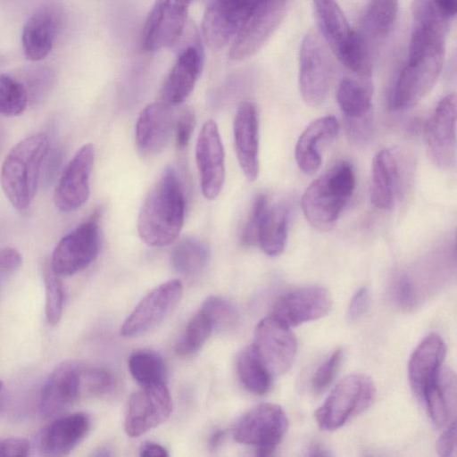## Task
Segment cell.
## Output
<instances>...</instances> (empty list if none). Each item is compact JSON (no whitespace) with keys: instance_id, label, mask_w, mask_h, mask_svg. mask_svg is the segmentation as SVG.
I'll list each match as a JSON object with an SVG mask.
<instances>
[{"instance_id":"20","label":"cell","mask_w":457,"mask_h":457,"mask_svg":"<svg viewBox=\"0 0 457 457\" xmlns=\"http://www.w3.org/2000/svg\"><path fill=\"white\" fill-rule=\"evenodd\" d=\"M234 144L238 163L245 178L254 181L259 174V123L254 104L245 101L234 119Z\"/></svg>"},{"instance_id":"35","label":"cell","mask_w":457,"mask_h":457,"mask_svg":"<svg viewBox=\"0 0 457 457\" xmlns=\"http://www.w3.org/2000/svg\"><path fill=\"white\" fill-rule=\"evenodd\" d=\"M213 329L212 320L200 309L186 326L175 346L176 353L182 356L195 353L202 348Z\"/></svg>"},{"instance_id":"42","label":"cell","mask_w":457,"mask_h":457,"mask_svg":"<svg viewBox=\"0 0 457 457\" xmlns=\"http://www.w3.org/2000/svg\"><path fill=\"white\" fill-rule=\"evenodd\" d=\"M344 357L342 349H337L317 369L312 378L313 392L319 394L324 391L334 380Z\"/></svg>"},{"instance_id":"53","label":"cell","mask_w":457,"mask_h":457,"mask_svg":"<svg viewBox=\"0 0 457 457\" xmlns=\"http://www.w3.org/2000/svg\"><path fill=\"white\" fill-rule=\"evenodd\" d=\"M223 436L224 432L222 430H217L214 432L210 437V446L212 448H216L222 441Z\"/></svg>"},{"instance_id":"40","label":"cell","mask_w":457,"mask_h":457,"mask_svg":"<svg viewBox=\"0 0 457 457\" xmlns=\"http://www.w3.org/2000/svg\"><path fill=\"white\" fill-rule=\"evenodd\" d=\"M54 82V75L49 69L36 68L25 76L23 84L29 102L37 104L41 102L50 91Z\"/></svg>"},{"instance_id":"50","label":"cell","mask_w":457,"mask_h":457,"mask_svg":"<svg viewBox=\"0 0 457 457\" xmlns=\"http://www.w3.org/2000/svg\"><path fill=\"white\" fill-rule=\"evenodd\" d=\"M436 450L440 456L451 457L456 453V424L448 425L437 440Z\"/></svg>"},{"instance_id":"22","label":"cell","mask_w":457,"mask_h":457,"mask_svg":"<svg viewBox=\"0 0 457 457\" xmlns=\"http://www.w3.org/2000/svg\"><path fill=\"white\" fill-rule=\"evenodd\" d=\"M403 172L398 157L387 148L376 154L371 166L370 198L379 210H390L402 195Z\"/></svg>"},{"instance_id":"52","label":"cell","mask_w":457,"mask_h":457,"mask_svg":"<svg viewBox=\"0 0 457 457\" xmlns=\"http://www.w3.org/2000/svg\"><path fill=\"white\" fill-rule=\"evenodd\" d=\"M442 9L452 18L456 14L457 1L456 0H436Z\"/></svg>"},{"instance_id":"45","label":"cell","mask_w":457,"mask_h":457,"mask_svg":"<svg viewBox=\"0 0 457 457\" xmlns=\"http://www.w3.org/2000/svg\"><path fill=\"white\" fill-rule=\"evenodd\" d=\"M195 124V116L192 110L184 109L179 115L175 126V141L179 148L182 149L188 144Z\"/></svg>"},{"instance_id":"23","label":"cell","mask_w":457,"mask_h":457,"mask_svg":"<svg viewBox=\"0 0 457 457\" xmlns=\"http://www.w3.org/2000/svg\"><path fill=\"white\" fill-rule=\"evenodd\" d=\"M203 66L201 50L188 46L179 54L161 89V102L172 107L192 93Z\"/></svg>"},{"instance_id":"29","label":"cell","mask_w":457,"mask_h":457,"mask_svg":"<svg viewBox=\"0 0 457 457\" xmlns=\"http://www.w3.org/2000/svg\"><path fill=\"white\" fill-rule=\"evenodd\" d=\"M288 208L278 204L268 207L258 232L257 244L270 257L279 255L285 249L287 238Z\"/></svg>"},{"instance_id":"32","label":"cell","mask_w":457,"mask_h":457,"mask_svg":"<svg viewBox=\"0 0 457 457\" xmlns=\"http://www.w3.org/2000/svg\"><path fill=\"white\" fill-rule=\"evenodd\" d=\"M398 12V0H370L362 18V30L365 37L380 40L393 29Z\"/></svg>"},{"instance_id":"41","label":"cell","mask_w":457,"mask_h":457,"mask_svg":"<svg viewBox=\"0 0 457 457\" xmlns=\"http://www.w3.org/2000/svg\"><path fill=\"white\" fill-rule=\"evenodd\" d=\"M201 309L208 314L214 328H226L236 320L234 308L223 298L211 296L203 303Z\"/></svg>"},{"instance_id":"25","label":"cell","mask_w":457,"mask_h":457,"mask_svg":"<svg viewBox=\"0 0 457 457\" xmlns=\"http://www.w3.org/2000/svg\"><path fill=\"white\" fill-rule=\"evenodd\" d=\"M61 25L59 12L45 6L33 13L25 23L21 43L24 54L31 62L46 58L54 46Z\"/></svg>"},{"instance_id":"46","label":"cell","mask_w":457,"mask_h":457,"mask_svg":"<svg viewBox=\"0 0 457 457\" xmlns=\"http://www.w3.org/2000/svg\"><path fill=\"white\" fill-rule=\"evenodd\" d=\"M393 293L396 303L403 308H411L415 303V291L412 280L407 275H401L395 281Z\"/></svg>"},{"instance_id":"26","label":"cell","mask_w":457,"mask_h":457,"mask_svg":"<svg viewBox=\"0 0 457 457\" xmlns=\"http://www.w3.org/2000/svg\"><path fill=\"white\" fill-rule=\"evenodd\" d=\"M445 352V344L437 334L427 336L413 351L409 361L408 374L411 388L420 397L441 370Z\"/></svg>"},{"instance_id":"11","label":"cell","mask_w":457,"mask_h":457,"mask_svg":"<svg viewBox=\"0 0 457 457\" xmlns=\"http://www.w3.org/2000/svg\"><path fill=\"white\" fill-rule=\"evenodd\" d=\"M252 345L273 377L290 369L297 349L290 328L271 315L258 323Z\"/></svg>"},{"instance_id":"39","label":"cell","mask_w":457,"mask_h":457,"mask_svg":"<svg viewBox=\"0 0 457 457\" xmlns=\"http://www.w3.org/2000/svg\"><path fill=\"white\" fill-rule=\"evenodd\" d=\"M268 207L266 195H257L241 230L240 240L244 245L250 246L257 244L260 225Z\"/></svg>"},{"instance_id":"36","label":"cell","mask_w":457,"mask_h":457,"mask_svg":"<svg viewBox=\"0 0 457 457\" xmlns=\"http://www.w3.org/2000/svg\"><path fill=\"white\" fill-rule=\"evenodd\" d=\"M29 104L27 91L21 81L0 72V114L21 115Z\"/></svg>"},{"instance_id":"28","label":"cell","mask_w":457,"mask_h":457,"mask_svg":"<svg viewBox=\"0 0 457 457\" xmlns=\"http://www.w3.org/2000/svg\"><path fill=\"white\" fill-rule=\"evenodd\" d=\"M313 4L321 33L339 58L349 45L354 30L336 0H313Z\"/></svg>"},{"instance_id":"54","label":"cell","mask_w":457,"mask_h":457,"mask_svg":"<svg viewBox=\"0 0 457 457\" xmlns=\"http://www.w3.org/2000/svg\"><path fill=\"white\" fill-rule=\"evenodd\" d=\"M6 403V389L4 384L0 380V415L3 413Z\"/></svg>"},{"instance_id":"34","label":"cell","mask_w":457,"mask_h":457,"mask_svg":"<svg viewBox=\"0 0 457 457\" xmlns=\"http://www.w3.org/2000/svg\"><path fill=\"white\" fill-rule=\"evenodd\" d=\"M131 376L141 386L166 383V367L155 352L140 350L132 353L129 359Z\"/></svg>"},{"instance_id":"33","label":"cell","mask_w":457,"mask_h":457,"mask_svg":"<svg viewBox=\"0 0 457 457\" xmlns=\"http://www.w3.org/2000/svg\"><path fill=\"white\" fill-rule=\"evenodd\" d=\"M209 260L207 247L198 239L187 237L173 248L170 263L173 269L185 276H194L201 272Z\"/></svg>"},{"instance_id":"37","label":"cell","mask_w":457,"mask_h":457,"mask_svg":"<svg viewBox=\"0 0 457 457\" xmlns=\"http://www.w3.org/2000/svg\"><path fill=\"white\" fill-rule=\"evenodd\" d=\"M43 276L46 290V317L49 324L56 325L61 320L63 309L62 282L49 263L45 266Z\"/></svg>"},{"instance_id":"15","label":"cell","mask_w":457,"mask_h":457,"mask_svg":"<svg viewBox=\"0 0 457 457\" xmlns=\"http://www.w3.org/2000/svg\"><path fill=\"white\" fill-rule=\"evenodd\" d=\"M181 295L182 285L179 280L158 286L140 301L124 321L121 335L136 337L154 328L173 311Z\"/></svg>"},{"instance_id":"2","label":"cell","mask_w":457,"mask_h":457,"mask_svg":"<svg viewBox=\"0 0 457 457\" xmlns=\"http://www.w3.org/2000/svg\"><path fill=\"white\" fill-rule=\"evenodd\" d=\"M355 187L353 167L340 162L315 179L303 194L301 206L309 224L320 231L332 229Z\"/></svg>"},{"instance_id":"7","label":"cell","mask_w":457,"mask_h":457,"mask_svg":"<svg viewBox=\"0 0 457 457\" xmlns=\"http://www.w3.org/2000/svg\"><path fill=\"white\" fill-rule=\"evenodd\" d=\"M288 427L284 410L274 403H261L248 411L235 426L233 436L240 444L253 445L258 454L270 455L283 439Z\"/></svg>"},{"instance_id":"12","label":"cell","mask_w":457,"mask_h":457,"mask_svg":"<svg viewBox=\"0 0 457 457\" xmlns=\"http://www.w3.org/2000/svg\"><path fill=\"white\" fill-rule=\"evenodd\" d=\"M192 0H155L143 27L142 46L156 51L174 45L185 28Z\"/></svg>"},{"instance_id":"5","label":"cell","mask_w":457,"mask_h":457,"mask_svg":"<svg viewBox=\"0 0 457 457\" xmlns=\"http://www.w3.org/2000/svg\"><path fill=\"white\" fill-rule=\"evenodd\" d=\"M375 386L366 375L353 373L341 379L316 411L320 428L332 431L365 411L375 398Z\"/></svg>"},{"instance_id":"55","label":"cell","mask_w":457,"mask_h":457,"mask_svg":"<svg viewBox=\"0 0 457 457\" xmlns=\"http://www.w3.org/2000/svg\"><path fill=\"white\" fill-rule=\"evenodd\" d=\"M311 453L310 455H327V453L324 452L325 450L322 449L320 445H312L310 449Z\"/></svg>"},{"instance_id":"38","label":"cell","mask_w":457,"mask_h":457,"mask_svg":"<svg viewBox=\"0 0 457 457\" xmlns=\"http://www.w3.org/2000/svg\"><path fill=\"white\" fill-rule=\"evenodd\" d=\"M83 395L101 396L110 393L115 385L112 374L98 367H81Z\"/></svg>"},{"instance_id":"44","label":"cell","mask_w":457,"mask_h":457,"mask_svg":"<svg viewBox=\"0 0 457 457\" xmlns=\"http://www.w3.org/2000/svg\"><path fill=\"white\" fill-rule=\"evenodd\" d=\"M22 257L12 247L0 248V294L8 279L19 270Z\"/></svg>"},{"instance_id":"14","label":"cell","mask_w":457,"mask_h":457,"mask_svg":"<svg viewBox=\"0 0 457 457\" xmlns=\"http://www.w3.org/2000/svg\"><path fill=\"white\" fill-rule=\"evenodd\" d=\"M332 305V296L327 288L303 287L281 295L270 315L290 328L324 317Z\"/></svg>"},{"instance_id":"31","label":"cell","mask_w":457,"mask_h":457,"mask_svg":"<svg viewBox=\"0 0 457 457\" xmlns=\"http://www.w3.org/2000/svg\"><path fill=\"white\" fill-rule=\"evenodd\" d=\"M237 370L242 385L249 392L263 395L270 391L273 376L252 345L240 353L237 358Z\"/></svg>"},{"instance_id":"9","label":"cell","mask_w":457,"mask_h":457,"mask_svg":"<svg viewBox=\"0 0 457 457\" xmlns=\"http://www.w3.org/2000/svg\"><path fill=\"white\" fill-rule=\"evenodd\" d=\"M98 220L96 211L56 245L49 264L57 275H73L95 260L100 248Z\"/></svg>"},{"instance_id":"6","label":"cell","mask_w":457,"mask_h":457,"mask_svg":"<svg viewBox=\"0 0 457 457\" xmlns=\"http://www.w3.org/2000/svg\"><path fill=\"white\" fill-rule=\"evenodd\" d=\"M270 1L287 3V0H212L202 21L206 45L220 50L232 43L252 15Z\"/></svg>"},{"instance_id":"51","label":"cell","mask_w":457,"mask_h":457,"mask_svg":"<svg viewBox=\"0 0 457 457\" xmlns=\"http://www.w3.org/2000/svg\"><path fill=\"white\" fill-rule=\"evenodd\" d=\"M139 455L143 457H167L169 453L163 446L148 442L142 445Z\"/></svg>"},{"instance_id":"48","label":"cell","mask_w":457,"mask_h":457,"mask_svg":"<svg viewBox=\"0 0 457 457\" xmlns=\"http://www.w3.org/2000/svg\"><path fill=\"white\" fill-rule=\"evenodd\" d=\"M370 295L367 287L360 288L352 297L348 306L347 316L350 320H356L363 316L369 309Z\"/></svg>"},{"instance_id":"10","label":"cell","mask_w":457,"mask_h":457,"mask_svg":"<svg viewBox=\"0 0 457 457\" xmlns=\"http://www.w3.org/2000/svg\"><path fill=\"white\" fill-rule=\"evenodd\" d=\"M456 96L442 98L425 122L423 138L426 152L435 166L448 170L456 158Z\"/></svg>"},{"instance_id":"49","label":"cell","mask_w":457,"mask_h":457,"mask_svg":"<svg viewBox=\"0 0 457 457\" xmlns=\"http://www.w3.org/2000/svg\"><path fill=\"white\" fill-rule=\"evenodd\" d=\"M29 443L25 438H0V456H27L29 453Z\"/></svg>"},{"instance_id":"4","label":"cell","mask_w":457,"mask_h":457,"mask_svg":"<svg viewBox=\"0 0 457 457\" xmlns=\"http://www.w3.org/2000/svg\"><path fill=\"white\" fill-rule=\"evenodd\" d=\"M445 44L409 45L408 60L400 71L390 96L394 110L418 104L436 83L444 63Z\"/></svg>"},{"instance_id":"30","label":"cell","mask_w":457,"mask_h":457,"mask_svg":"<svg viewBox=\"0 0 457 457\" xmlns=\"http://www.w3.org/2000/svg\"><path fill=\"white\" fill-rule=\"evenodd\" d=\"M370 82L345 78L341 80L337 100L345 119L361 118L371 113Z\"/></svg>"},{"instance_id":"19","label":"cell","mask_w":457,"mask_h":457,"mask_svg":"<svg viewBox=\"0 0 457 457\" xmlns=\"http://www.w3.org/2000/svg\"><path fill=\"white\" fill-rule=\"evenodd\" d=\"M89 428L90 420L86 413L60 415L39 432L37 449L47 456L66 455L83 440Z\"/></svg>"},{"instance_id":"27","label":"cell","mask_w":457,"mask_h":457,"mask_svg":"<svg viewBox=\"0 0 457 457\" xmlns=\"http://www.w3.org/2000/svg\"><path fill=\"white\" fill-rule=\"evenodd\" d=\"M432 420L439 427H447L456 418V377L450 369H441L436 378L422 391Z\"/></svg>"},{"instance_id":"17","label":"cell","mask_w":457,"mask_h":457,"mask_svg":"<svg viewBox=\"0 0 457 457\" xmlns=\"http://www.w3.org/2000/svg\"><path fill=\"white\" fill-rule=\"evenodd\" d=\"M81 364L65 361L58 365L46 380L39 399L43 416H60L82 395Z\"/></svg>"},{"instance_id":"18","label":"cell","mask_w":457,"mask_h":457,"mask_svg":"<svg viewBox=\"0 0 457 457\" xmlns=\"http://www.w3.org/2000/svg\"><path fill=\"white\" fill-rule=\"evenodd\" d=\"M95 159L91 143L83 145L65 168L54 191V204L64 212L83 205L89 195V178Z\"/></svg>"},{"instance_id":"8","label":"cell","mask_w":457,"mask_h":457,"mask_svg":"<svg viewBox=\"0 0 457 457\" xmlns=\"http://www.w3.org/2000/svg\"><path fill=\"white\" fill-rule=\"evenodd\" d=\"M299 63V85L303 101L312 107L321 105L329 89L332 61L325 43L313 30L302 41Z\"/></svg>"},{"instance_id":"21","label":"cell","mask_w":457,"mask_h":457,"mask_svg":"<svg viewBox=\"0 0 457 457\" xmlns=\"http://www.w3.org/2000/svg\"><path fill=\"white\" fill-rule=\"evenodd\" d=\"M170 106L162 102L152 103L140 112L136 123V144L141 154L153 157L167 145L172 129Z\"/></svg>"},{"instance_id":"16","label":"cell","mask_w":457,"mask_h":457,"mask_svg":"<svg viewBox=\"0 0 457 457\" xmlns=\"http://www.w3.org/2000/svg\"><path fill=\"white\" fill-rule=\"evenodd\" d=\"M195 160L202 193L206 199L214 200L223 187L225 163L221 138L213 120H208L199 132Z\"/></svg>"},{"instance_id":"47","label":"cell","mask_w":457,"mask_h":457,"mask_svg":"<svg viewBox=\"0 0 457 457\" xmlns=\"http://www.w3.org/2000/svg\"><path fill=\"white\" fill-rule=\"evenodd\" d=\"M62 162V151L60 146L48 147L43 161L41 174L45 183L49 184L57 176Z\"/></svg>"},{"instance_id":"43","label":"cell","mask_w":457,"mask_h":457,"mask_svg":"<svg viewBox=\"0 0 457 457\" xmlns=\"http://www.w3.org/2000/svg\"><path fill=\"white\" fill-rule=\"evenodd\" d=\"M348 138L355 144H363L372 134L373 121L371 113L361 118L345 119Z\"/></svg>"},{"instance_id":"1","label":"cell","mask_w":457,"mask_h":457,"mask_svg":"<svg viewBox=\"0 0 457 457\" xmlns=\"http://www.w3.org/2000/svg\"><path fill=\"white\" fill-rule=\"evenodd\" d=\"M185 215V197L180 181L167 168L147 194L137 218V232L144 243L165 246L179 235Z\"/></svg>"},{"instance_id":"24","label":"cell","mask_w":457,"mask_h":457,"mask_svg":"<svg viewBox=\"0 0 457 457\" xmlns=\"http://www.w3.org/2000/svg\"><path fill=\"white\" fill-rule=\"evenodd\" d=\"M339 123L333 115H326L311 122L299 137L295 149L298 168L305 174L315 173L321 165L320 148L337 137Z\"/></svg>"},{"instance_id":"13","label":"cell","mask_w":457,"mask_h":457,"mask_svg":"<svg viewBox=\"0 0 457 457\" xmlns=\"http://www.w3.org/2000/svg\"><path fill=\"white\" fill-rule=\"evenodd\" d=\"M172 400L166 383L145 386L131 395L125 419V430L139 436L168 419Z\"/></svg>"},{"instance_id":"3","label":"cell","mask_w":457,"mask_h":457,"mask_svg":"<svg viewBox=\"0 0 457 457\" xmlns=\"http://www.w3.org/2000/svg\"><path fill=\"white\" fill-rule=\"evenodd\" d=\"M49 145L46 134H33L17 143L2 164L0 182L3 191L18 210L28 208L35 197Z\"/></svg>"}]
</instances>
